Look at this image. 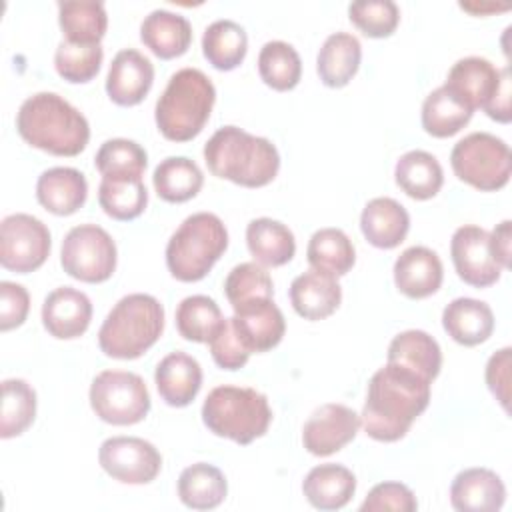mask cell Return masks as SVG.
<instances>
[{
	"label": "cell",
	"mask_w": 512,
	"mask_h": 512,
	"mask_svg": "<svg viewBox=\"0 0 512 512\" xmlns=\"http://www.w3.org/2000/svg\"><path fill=\"white\" fill-rule=\"evenodd\" d=\"M510 348H502L490 356L486 364V384L502 408L508 412L510 400Z\"/></svg>",
	"instance_id": "49"
},
{
	"label": "cell",
	"mask_w": 512,
	"mask_h": 512,
	"mask_svg": "<svg viewBox=\"0 0 512 512\" xmlns=\"http://www.w3.org/2000/svg\"><path fill=\"white\" fill-rule=\"evenodd\" d=\"M152 184L162 200L180 204L200 192L204 174L194 160L186 156H168L154 168Z\"/></svg>",
	"instance_id": "33"
},
{
	"label": "cell",
	"mask_w": 512,
	"mask_h": 512,
	"mask_svg": "<svg viewBox=\"0 0 512 512\" xmlns=\"http://www.w3.org/2000/svg\"><path fill=\"white\" fill-rule=\"evenodd\" d=\"M230 320L250 354L272 350L286 332L284 314L272 298H256L236 306Z\"/></svg>",
	"instance_id": "16"
},
{
	"label": "cell",
	"mask_w": 512,
	"mask_h": 512,
	"mask_svg": "<svg viewBox=\"0 0 512 512\" xmlns=\"http://www.w3.org/2000/svg\"><path fill=\"white\" fill-rule=\"evenodd\" d=\"M90 406L100 420L114 426H130L146 418L150 394L138 374L102 370L90 384Z\"/></svg>",
	"instance_id": "9"
},
{
	"label": "cell",
	"mask_w": 512,
	"mask_h": 512,
	"mask_svg": "<svg viewBox=\"0 0 512 512\" xmlns=\"http://www.w3.org/2000/svg\"><path fill=\"white\" fill-rule=\"evenodd\" d=\"M248 50L246 30L228 18L212 22L202 34L204 58L222 72L234 70L242 64Z\"/></svg>",
	"instance_id": "34"
},
{
	"label": "cell",
	"mask_w": 512,
	"mask_h": 512,
	"mask_svg": "<svg viewBox=\"0 0 512 512\" xmlns=\"http://www.w3.org/2000/svg\"><path fill=\"white\" fill-rule=\"evenodd\" d=\"M258 74L266 86L278 92L292 90L302 76L300 54L284 40H270L260 48Z\"/></svg>",
	"instance_id": "38"
},
{
	"label": "cell",
	"mask_w": 512,
	"mask_h": 512,
	"mask_svg": "<svg viewBox=\"0 0 512 512\" xmlns=\"http://www.w3.org/2000/svg\"><path fill=\"white\" fill-rule=\"evenodd\" d=\"M154 82L152 62L134 48L120 50L106 76V94L118 106H136L150 92Z\"/></svg>",
	"instance_id": "17"
},
{
	"label": "cell",
	"mask_w": 512,
	"mask_h": 512,
	"mask_svg": "<svg viewBox=\"0 0 512 512\" xmlns=\"http://www.w3.org/2000/svg\"><path fill=\"white\" fill-rule=\"evenodd\" d=\"M16 130L30 146L54 156H78L90 140L86 116L56 92L28 96L18 108Z\"/></svg>",
	"instance_id": "2"
},
{
	"label": "cell",
	"mask_w": 512,
	"mask_h": 512,
	"mask_svg": "<svg viewBox=\"0 0 512 512\" xmlns=\"http://www.w3.org/2000/svg\"><path fill=\"white\" fill-rule=\"evenodd\" d=\"M36 416V392L22 378H8L2 382V412H0V436H20Z\"/></svg>",
	"instance_id": "41"
},
{
	"label": "cell",
	"mask_w": 512,
	"mask_h": 512,
	"mask_svg": "<svg viewBox=\"0 0 512 512\" xmlns=\"http://www.w3.org/2000/svg\"><path fill=\"white\" fill-rule=\"evenodd\" d=\"M210 346V354L214 358V362L224 368V370H238L242 368L248 358H250V350L242 344V340L238 338L232 320L224 318L222 326L218 328V332L210 338L208 342Z\"/></svg>",
	"instance_id": "47"
},
{
	"label": "cell",
	"mask_w": 512,
	"mask_h": 512,
	"mask_svg": "<svg viewBox=\"0 0 512 512\" xmlns=\"http://www.w3.org/2000/svg\"><path fill=\"white\" fill-rule=\"evenodd\" d=\"M30 310V294L22 284L0 282V330L8 332L18 328Z\"/></svg>",
	"instance_id": "48"
},
{
	"label": "cell",
	"mask_w": 512,
	"mask_h": 512,
	"mask_svg": "<svg viewBox=\"0 0 512 512\" xmlns=\"http://www.w3.org/2000/svg\"><path fill=\"white\" fill-rule=\"evenodd\" d=\"M444 278L438 254L426 246L406 248L394 262V284L408 298H426L434 294Z\"/></svg>",
	"instance_id": "20"
},
{
	"label": "cell",
	"mask_w": 512,
	"mask_h": 512,
	"mask_svg": "<svg viewBox=\"0 0 512 512\" xmlns=\"http://www.w3.org/2000/svg\"><path fill=\"white\" fill-rule=\"evenodd\" d=\"M460 8H464V10H468V12H474V14H482L484 10H506L508 6H494V4H492V6H482V4H480V6H472V4H464V2H462Z\"/></svg>",
	"instance_id": "52"
},
{
	"label": "cell",
	"mask_w": 512,
	"mask_h": 512,
	"mask_svg": "<svg viewBox=\"0 0 512 512\" xmlns=\"http://www.w3.org/2000/svg\"><path fill=\"white\" fill-rule=\"evenodd\" d=\"M430 382L420 374L386 362L378 368L366 392L360 426L378 442H396L406 436L412 422L428 408Z\"/></svg>",
	"instance_id": "1"
},
{
	"label": "cell",
	"mask_w": 512,
	"mask_h": 512,
	"mask_svg": "<svg viewBox=\"0 0 512 512\" xmlns=\"http://www.w3.org/2000/svg\"><path fill=\"white\" fill-rule=\"evenodd\" d=\"M472 110L458 102L444 86L432 90L422 104V128L434 138L458 134L472 118Z\"/></svg>",
	"instance_id": "37"
},
{
	"label": "cell",
	"mask_w": 512,
	"mask_h": 512,
	"mask_svg": "<svg viewBox=\"0 0 512 512\" xmlns=\"http://www.w3.org/2000/svg\"><path fill=\"white\" fill-rule=\"evenodd\" d=\"M214 102L212 80L198 68H182L170 76L156 102V126L166 140L188 142L202 132Z\"/></svg>",
	"instance_id": "4"
},
{
	"label": "cell",
	"mask_w": 512,
	"mask_h": 512,
	"mask_svg": "<svg viewBox=\"0 0 512 512\" xmlns=\"http://www.w3.org/2000/svg\"><path fill=\"white\" fill-rule=\"evenodd\" d=\"M360 414L344 404H322L302 428V444L314 456H330L354 440Z\"/></svg>",
	"instance_id": "14"
},
{
	"label": "cell",
	"mask_w": 512,
	"mask_h": 512,
	"mask_svg": "<svg viewBox=\"0 0 512 512\" xmlns=\"http://www.w3.org/2000/svg\"><path fill=\"white\" fill-rule=\"evenodd\" d=\"M302 492L318 510H340L356 492V476L342 464H320L306 474Z\"/></svg>",
	"instance_id": "27"
},
{
	"label": "cell",
	"mask_w": 512,
	"mask_h": 512,
	"mask_svg": "<svg viewBox=\"0 0 512 512\" xmlns=\"http://www.w3.org/2000/svg\"><path fill=\"white\" fill-rule=\"evenodd\" d=\"M450 256L458 276L476 288H486L498 282L504 270L490 250V232L480 226H460L450 240Z\"/></svg>",
	"instance_id": "13"
},
{
	"label": "cell",
	"mask_w": 512,
	"mask_h": 512,
	"mask_svg": "<svg viewBox=\"0 0 512 512\" xmlns=\"http://www.w3.org/2000/svg\"><path fill=\"white\" fill-rule=\"evenodd\" d=\"M204 160L214 176L246 188L270 184L280 170L276 146L238 126L218 128L204 144Z\"/></svg>",
	"instance_id": "3"
},
{
	"label": "cell",
	"mask_w": 512,
	"mask_h": 512,
	"mask_svg": "<svg viewBox=\"0 0 512 512\" xmlns=\"http://www.w3.org/2000/svg\"><path fill=\"white\" fill-rule=\"evenodd\" d=\"M350 22L370 38L390 36L398 22L400 10L392 0H360L348 6Z\"/></svg>",
	"instance_id": "45"
},
{
	"label": "cell",
	"mask_w": 512,
	"mask_h": 512,
	"mask_svg": "<svg viewBox=\"0 0 512 512\" xmlns=\"http://www.w3.org/2000/svg\"><path fill=\"white\" fill-rule=\"evenodd\" d=\"M94 164L102 178H142L148 154L134 140L112 138L98 148Z\"/></svg>",
	"instance_id": "42"
},
{
	"label": "cell",
	"mask_w": 512,
	"mask_h": 512,
	"mask_svg": "<svg viewBox=\"0 0 512 512\" xmlns=\"http://www.w3.org/2000/svg\"><path fill=\"white\" fill-rule=\"evenodd\" d=\"M90 320V298L72 286H60L52 290L42 304V324L48 334L58 340H72L82 336L88 330Z\"/></svg>",
	"instance_id": "18"
},
{
	"label": "cell",
	"mask_w": 512,
	"mask_h": 512,
	"mask_svg": "<svg viewBox=\"0 0 512 512\" xmlns=\"http://www.w3.org/2000/svg\"><path fill=\"white\" fill-rule=\"evenodd\" d=\"M442 326L462 346H478L492 336V308L476 298H456L442 312Z\"/></svg>",
	"instance_id": "26"
},
{
	"label": "cell",
	"mask_w": 512,
	"mask_h": 512,
	"mask_svg": "<svg viewBox=\"0 0 512 512\" xmlns=\"http://www.w3.org/2000/svg\"><path fill=\"white\" fill-rule=\"evenodd\" d=\"M246 244L260 266H284L296 254L292 230L272 218H254L246 226Z\"/></svg>",
	"instance_id": "30"
},
{
	"label": "cell",
	"mask_w": 512,
	"mask_h": 512,
	"mask_svg": "<svg viewBox=\"0 0 512 512\" xmlns=\"http://www.w3.org/2000/svg\"><path fill=\"white\" fill-rule=\"evenodd\" d=\"M506 486L488 468H466L450 486V502L460 512H496L504 506Z\"/></svg>",
	"instance_id": "19"
},
{
	"label": "cell",
	"mask_w": 512,
	"mask_h": 512,
	"mask_svg": "<svg viewBox=\"0 0 512 512\" xmlns=\"http://www.w3.org/2000/svg\"><path fill=\"white\" fill-rule=\"evenodd\" d=\"M386 362L400 364L432 382L442 368V352L428 332L404 330L392 338Z\"/></svg>",
	"instance_id": "29"
},
{
	"label": "cell",
	"mask_w": 512,
	"mask_h": 512,
	"mask_svg": "<svg viewBox=\"0 0 512 512\" xmlns=\"http://www.w3.org/2000/svg\"><path fill=\"white\" fill-rule=\"evenodd\" d=\"M508 66L498 70L490 60L466 56L452 64L444 88L472 112L486 108L502 84Z\"/></svg>",
	"instance_id": "15"
},
{
	"label": "cell",
	"mask_w": 512,
	"mask_h": 512,
	"mask_svg": "<svg viewBox=\"0 0 512 512\" xmlns=\"http://www.w3.org/2000/svg\"><path fill=\"white\" fill-rule=\"evenodd\" d=\"M50 230L32 214L16 212L0 224V264L16 274L38 270L50 254Z\"/></svg>",
	"instance_id": "11"
},
{
	"label": "cell",
	"mask_w": 512,
	"mask_h": 512,
	"mask_svg": "<svg viewBox=\"0 0 512 512\" xmlns=\"http://www.w3.org/2000/svg\"><path fill=\"white\" fill-rule=\"evenodd\" d=\"M454 174L482 192H494L508 184L512 156L508 144L490 132H472L458 140L450 152Z\"/></svg>",
	"instance_id": "8"
},
{
	"label": "cell",
	"mask_w": 512,
	"mask_h": 512,
	"mask_svg": "<svg viewBox=\"0 0 512 512\" xmlns=\"http://www.w3.org/2000/svg\"><path fill=\"white\" fill-rule=\"evenodd\" d=\"M98 462L102 470L122 484H148L162 468L156 446L138 436H112L100 444Z\"/></svg>",
	"instance_id": "12"
},
{
	"label": "cell",
	"mask_w": 512,
	"mask_h": 512,
	"mask_svg": "<svg viewBox=\"0 0 512 512\" xmlns=\"http://www.w3.org/2000/svg\"><path fill=\"white\" fill-rule=\"evenodd\" d=\"M306 258L314 270L344 276L356 262V250L340 228H320L308 240Z\"/></svg>",
	"instance_id": "36"
},
{
	"label": "cell",
	"mask_w": 512,
	"mask_h": 512,
	"mask_svg": "<svg viewBox=\"0 0 512 512\" xmlns=\"http://www.w3.org/2000/svg\"><path fill=\"white\" fill-rule=\"evenodd\" d=\"M484 112L496 122H502V124L510 122V118H512V110H510V68H506L502 84L496 90L490 104L484 108Z\"/></svg>",
	"instance_id": "50"
},
{
	"label": "cell",
	"mask_w": 512,
	"mask_h": 512,
	"mask_svg": "<svg viewBox=\"0 0 512 512\" xmlns=\"http://www.w3.org/2000/svg\"><path fill=\"white\" fill-rule=\"evenodd\" d=\"M154 382L160 398L174 408L188 406L200 392L202 368L196 358L186 352H170L154 372Z\"/></svg>",
	"instance_id": "21"
},
{
	"label": "cell",
	"mask_w": 512,
	"mask_h": 512,
	"mask_svg": "<svg viewBox=\"0 0 512 512\" xmlns=\"http://www.w3.org/2000/svg\"><path fill=\"white\" fill-rule=\"evenodd\" d=\"M228 248V230L212 212L188 216L166 244V266L180 282L202 280Z\"/></svg>",
	"instance_id": "7"
},
{
	"label": "cell",
	"mask_w": 512,
	"mask_h": 512,
	"mask_svg": "<svg viewBox=\"0 0 512 512\" xmlns=\"http://www.w3.org/2000/svg\"><path fill=\"white\" fill-rule=\"evenodd\" d=\"M164 330L162 304L142 292L120 298L98 330L100 350L118 360L140 358Z\"/></svg>",
	"instance_id": "5"
},
{
	"label": "cell",
	"mask_w": 512,
	"mask_h": 512,
	"mask_svg": "<svg viewBox=\"0 0 512 512\" xmlns=\"http://www.w3.org/2000/svg\"><path fill=\"white\" fill-rule=\"evenodd\" d=\"M88 182L84 174L70 166H54L44 170L36 182L38 202L56 216H70L84 206Z\"/></svg>",
	"instance_id": "23"
},
{
	"label": "cell",
	"mask_w": 512,
	"mask_h": 512,
	"mask_svg": "<svg viewBox=\"0 0 512 512\" xmlns=\"http://www.w3.org/2000/svg\"><path fill=\"white\" fill-rule=\"evenodd\" d=\"M224 294L230 306L236 308L256 298H274V284L260 264L242 262L228 272L224 280Z\"/></svg>",
	"instance_id": "44"
},
{
	"label": "cell",
	"mask_w": 512,
	"mask_h": 512,
	"mask_svg": "<svg viewBox=\"0 0 512 512\" xmlns=\"http://www.w3.org/2000/svg\"><path fill=\"white\" fill-rule=\"evenodd\" d=\"M510 220L500 222L492 232H490V250L496 262L502 268H510Z\"/></svg>",
	"instance_id": "51"
},
{
	"label": "cell",
	"mask_w": 512,
	"mask_h": 512,
	"mask_svg": "<svg viewBox=\"0 0 512 512\" xmlns=\"http://www.w3.org/2000/svg\"><path fill=\"white\" fill-rule=\"evenodd\" d=\"M102 58L104 52L100 44H76L62 40L54 52V66L64 80L84 84L98 74Z\"/></svg>",
	"instance_id": "43"
},
{
	"label": "cell",
	"mask_w": 512,
	"mask_h": 512,
	"mask_svg": "<svg viewBox=\"0 0 512 512\" xmlns=\"http://www.w3.org/2000/svg\"><path fill=\"white\" fill-rule=\"evenodd\" d=\"M360 230L364 238L382 250L396 248L410 230L406 208L388 196L372 198L360 214Z\"/></svg>",
	"instance_id": "24"
},
{
	"label": "cell",
	"mask_w": 512,
	"mask_h": 512,
	"mask_svg": "<svg viewBox=\"0 0 512 512\" xmlns=\"http://www.w3.org/2000/svg\"><path fill=\"white\" fill-rule=\"evenodd\" d=\"M418 508V500L414 492L402 482H380L376 484L364 502L360 504V512H414Z\"/></svg>",
	"instance_id": "46"
},
{
	"label": "cell",
	"mask_w": 512,
	"mask_h": 512,
	"mask_svg": "<svg viewBox=\"0 0 512 512\" xmlns=\"http://www.w3.org/2000/svg\"><path fill=\"white\" fill-rule=\"evenodd\" d=\"M396 184L414 200L434 198L444 182V172L436 156L426 150H410L402 154L394 168Z\"/></svg>",
	"instance_id": "31"
},
{
	"label": "cell",
	"mask_w": 512,
	"mask_h": 512,
	"mask_svg": "<svg viewBox=\"0 0 512 512\" xmlns=\"http://www.w3.org/2000/svg\"><path fill=\"white\" fill-rule=\"evenodd\" d=\"M202 420L212 434L246 446L266 434L272 410L262 392L224 384L208 392L202 404Z\"/></svg>",
	"instance_id": "6"
},
{
	"label": "cell",
	"mask_w": 512,
	"mask_h": 512,
	"mask_svg": "<svg viewBox=\"0 0 512 512\" xmlns=\"http://www.w3.org/2000/svg\"><path fill=\"white\" fill-rule=\"evenodd\" d=\"M60 264L68 276L80 282H104L116 270V244L96 224L74 226L62 240Z\"/></svg>",
	"instance_id": "10"
},
{
	"label": "cell",
	"mask_w": 512,
	"mask_h": 512,
	"mask_svg": "<svg viewBox=\"0 0 512 512\" xmlns=\"http://www.w3.org/2000/svg\"><path fill=\"white\" fill-rule=\"evenodd\" d=\"M140 40L154 56L170 60L188 50L192 42V26L182 14L158 8L142 20Z\"/></svg>",
	"instance_id": "25"
},
{
	"label": "cell",
	"mask_w": 512,
	"mask_h": 512,
	"mask_svg": "<svg viewBox=\"0 0 512 512\" xmlns=\"http://www.w3.org/2000/svg\"><path fill=\"white\" fill-rule=\"evenodd\" d=\"M362 60L360 40L350 32L330 34L316 58V70L324 86L342 88L358 72Z\"/></svg>",
	"instance_id": "28"
},
{
	"label": "cell",
	"mask_w": 512,
	"mask_h": 512,
	"mask_svg": "<svg viewBox=\"0 0 512 512\" xmlns=\"http://www.w3.org/2000/svg\"><path fill=\"white\" fill-rule=\"evenodd\" d=\"M98 202L110 218L134 220L148 204V190L142 178H102Z\"/></svg>",
	"instance_id": "39"
},
{
	"label": "cell",
	"mask_w": 512,
	"mask_h": 512,
	"mask_svg": "<svg viewBox=\"0 0 512 512\" xmlns=\"http://www.w3.org/2000/svg\"><path fill=\"white\" fill-rule=\"evenodd\" d=\"M58 22L68 42L100 44L108 28V14L96 0L58 2Z\"/></svg>",
	"instance_id": "35"
},
{
	"label": "cell",
	"mask_w": 512,
	"mask_h": 512,
	"mask_svg": "<svg viewBox=\"0 0 512 512\" xmlns=\"http://www.w3.org/2000/svg\"><path fill=\"white\" fill-rule=\"evenodd\" d=\"M228 492L226 478L220 468L208 462H196L178 476V496L192 510L218 508Z\"/></svg>",
	"instance_id": "32"
},
{
	"label": "cell",
	"mask_w": 512,
	"mask_h": 512,
	"mask_svg": "<svg viewBox=\"0 0 512 512\" xmlns=\"http://www.w3.org/2000/svg\"><path fill=\"white\" fill-rule=\"evenodd\" d=\"M342 300V288L336 276L310 268L290 284V302L298 316L306 320L328 318Z\"/></svg>",
	"instance_id": "22"
},
{
	"label": "cell",
	"mask_w": 512,
	"mask_h": 512,
	"mask_svg": "<svg viewBox=\"0 0 512 512\" xmlns=\"http://www.w3.org/2000/svg\"><path fill=\"white\" fill-rule=\"evenodd\" d=\"M224 316L214 298L204 294L186 296L176 308V328L190 342H210L222 326Z\"/></svg>",
	"instance_id": "40"
}]
</instances>
